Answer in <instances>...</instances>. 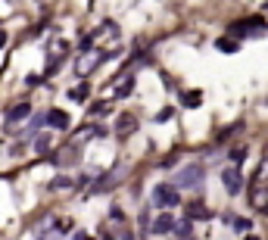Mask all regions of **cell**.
<instances>
[{
    "label": "cell",
    "mask_w": 268,
    "mask_h": 240,
    "mask_svg": "<svg viewBox=\"0 0 268 240\" xmlns=\"http://www.w3.org/2000/svg\"><path fill=\"white\" fill-rule=\"evenodd\" d=\"M153 203H156L159 209L178 206V203H181V196H178V184H172V181L156 184V187H153Z\"/></svg>",
    "instance_id": "cell-1"
},
{
    "label": "cell",
    "mask_w": 268,
    "mask_h": 240,
    "mask_svg": "<svg viewBox=\"0 0 268 240\" xmlns=\"http://www.w3.org/2000/svg\"><path fill=\"white\" fill-rule=\"evenodd\" d=\"M103 59H106V53H100V50H91V47H85V50H81V56L75 59V72H78L81 78H88V75H91V72H94V69H97V66H100Z\"/></svg>",
    "instance_id": "cell-2"
},
{
    "label": "cell",
    "mask_w": 268,
    "mask_h": 240,
    "mask_svg": "<svg viewBox=\"0 0 268 240\" xmlns=\"http://www.w3.org/2000/svg\"><path fill=\"white\" fill-rule=\"evenodd\" d=\"M175 184H178V187H203V169H200V166H187V169L178 175Z\"/></svg>",
    "instance_id": "cell-3"
},
{
    "label": "cell",
    "mask_w": 268,
    "mask_h": 240,
    "mask_svg": "<svg viewBox=\"0 0 268 240\" xmlns=\"http://www.w3.org/2000/svg\"><path fill=\"white\" fill-rule=\"evenodd\" d=\"M250 206L259 212H268V184H256L250 190Z\"/></svg>",
    "instance_id": "cell-4"
},
{
    "label": "cell",
    "mask_w": 268,
    "mask_h": 240,
    "mask_svg": "<svg viewBox=\"0 0 268 240\" xmlns=\"http://www.w3.org/2000/svg\"><path fill=\"white\" fill-rule=\"evenodd\" d=\"M221 184L228 187V193H240L243 178H240V172H237V169H224V172H221Z\"/></svg>",
    "instance_id": "cell-5"
},
{
    "label": "cell",
    "mask_w": 268,
    "mask_h": 240,
    "mask_svg": "<svg viewBox=\"0 0 268 240\" xmlns=\"http://www.w3.org/2000/svg\"><path fill=\"white\" fill-rule=\"evenodd\" d=\"M134 131H137V118H134L131 112L119 115V122H116V134H119V137H131Z\"/></svg>",
    "instance_id": "cell-6"
},
{
    "label": "cell",
    "mask_w": 268,
    "mask_h": 240,
    "mask_svg": "<svg viewBox=\"0 0 268 240\" xmlns=\"http://www.w3.org/2000/svg\"><path fill=\"white\" fill-rule=\"evenodd\" d=\"M28 115H31V103L22 100V103H16V106L7 112V125H16V122H22V118H28Z\"/></svg>",
    "instance_id": "cell-7"
},
{
    "label": "cell",
    "mask_w": 268,
    "mask_h": 240,
    "mask_svg": "<svg viewBox=\"0 0 268 240\" xmlns=\"http://www.w3.org/2000/svg\"><path fill=\"white\" fill-rule=\"evenodd\" d=\"M47 125L66 131V128H69V112H63V109H50V112H47Z\"/></svg>",
    "instance_id": "cell-8"
},
{
    "label": "cell",
    "mask_w": 268,
    "mask_h": 240,
    "mask_svg": "<svg viewBox=\"0 0 268 240\" xmlns=\"http://www.w3.org/2000/svg\"><path fill=\"white\" fill-rule=\"evenodd\" d=\"M153 234H159V237L175 234V218H172V215H159V218H156V225H153Z\"/></svg>",
    "instance_id": "cell-9"
},
{
    "label": "cell",
    "mask_w": 268,
    "mask_h": 240,
    "mask_svg": "<svg viewBox=\"0 0 268 240\" xmlns=\"http://www.w3.org/2000/svg\"><path fill=\"white\" fill-rule=\"evenodd\" d=\"M221 218H224L228 225H231L237 234H246V231L253 228V222H250V218H237V215H221Z\"/></svg>",
    "instance_id": "cell-10"
},
{
    "label": "cell",
    "mask_w": 268,
    "mask_h": 240,
    "mask_svg": "<svg viewBox=\"0 0 268 240\" xmlns=\"http://www.w3.org/2000/svg\"><path fill=\"white\" fill-rule=\"evenodd\" d=\"M181 103H184L187 109H197V106L203 103V91H184V94H181Z\"/></svg>",
    "instance_id": "cell-11"
},
{
    "label": "cell",
    "mask_w": 268,
    "mask_h": 240,
    "mask_svg": "<svg viewBox=\"0 0 268 240\" xmlns=\"http://www.w3.org/2000/svg\"><path fill=\"white\" fill-rule=\"evenodd\" d=\"M215 47H218L221 53H237V41H234V37H218Z\"/></svg>",
    "instance_id": "cell-12"
},
{
    "label": "cell",
    "mask_w": 268,
    "mask_h": 240,
    "mask_svg": "<svg viewBox=\"0 0 268 240\" xmlns=\"http://www.w3.org/2000/svg\"><path fill=\"white\" fill-rule=\"evenodd\" d=\"M88 94H91V88H88V85H75V88L69 91V97H72V100H78V103H85V100H88Z\"/></svg>",
    "instance_id": "cell-13"
},
{
    "label": "cell",
    "mask_w": 268,
    "mask_h": 240,
    "mask_svg": "<svg viewBox=\"0 0 268 240\" xmlns=\"http://www.w3.org/2000/svg\"><path fill=\"white\" fill-rule=\"evenodd\" d=\"M175 234H178V237H190V234H194V222H190V218L175 222Z\"/></svg>",
    "instance_id": "cell-14"
},
{
    "label": "cell",
    "mask_w": 268,
    "mask_h": 240,
    "mask_svg": "<svg viewBox=\"0 0 268 240\" xmlns=\"http://www.w3.org/2000/svg\"><path fill=\"white\" fill-rule=\"evenodd\" d=\"M187 215H190V218H206L209 209H206L203 203H190V206H187Z\"/></svg>",
    "instance_id": "cell-15"
},
{
    "label": "cell",
    "mask_w": 268,
    "mask_h": 240,
    "mask_svg": "<svg viewBox=\"0 0 268 240\" xmlns=\"http://www.w3.org/2000/svg\"><path fill=\"white\" fill-rule=\"evenodd\" d=\"M34 150H37V153H47V150H50V134L37 137V141H34Z\"/></svg>",
    "instance_id": "cell-16"
},
{
    "label": "cell",
    "mask_w": 268,
    "mask_h": 240,
    "mask_svg": "<svg viewBox=\"0 0 268 240\" xmlns=\"http://www.w3.org/2000/svg\"><path fill=\"white\" fill-rule=\"evenodd\" d=\"M131 88H134V82H131V78H125V82L119 85V91H116V97H119V100H122V97H128V94H131Z\"/></svg>",
    "instance_id": "cell-17"
},
{
    "label": "cell",
    "mask_w": 268,
    "mask_h": 240,
    "mask_svg": "<svg viewBox=\"0 0 268 240\" xmlns=\"http://www.w3.org/2000/svg\"><path fill=\"white\" fill-rule=\"evenodd\" d=\"M50 187H53V190H66V187H75V181H72V178H56Z\"/></svg>",
    "instance_id": "cell-18"
},
{
    "label": "cell",
    "mask_w": 268,
    "mask_h": 240,
    "mask_svg": "<svg viewBox=\"0 0 268 240\" xmlns=\"http://www.w3.org/2000/svg\"><path fill=\"white\" fill-rule=\"evenodd\" d=\"M109 112V103H94L91 106V115H106Z\"/></svg>",
    "instance_id": "cell-19"
},
{
    "label": "cell",
    "mask_w": 268,
    "mask_h": 240,
    "mask_svg": "<svg viewBox=\"0 0 268 240\" xmlns=\"http://www.w3.org/2000/svg\"><path fill=\"white\" fill-rule=\"evenodd\" d=\"M243 156H246L243 147H234V150H231V159H234V163H243Z\"/></svg>",
    "instance_id": "cell-20"
},
{
    "label": "cell",
    "mask_w": 268,
    "mask_h": 240,
    "mask_svg": "<svg viewBox=\"0 0 268 240\" xmlns=\"http://www.w3.org/2000/svg\"><path fill=\"white\" fill-rule=\"evenodd\" d=\"M256 178H259V181H265V178H268V163H265L262 169H259V175H256Z\"/></svg>",
    "instance_id": "cell-21"
},
{
    "label": "cell",
    "mask_w": 268,
    "mask_h": 240,
    "mask_svg": "<svg viewBox=\"0 0 268 240\" xmlns=\"http://www.w3.org/2000/svg\"><path fill=\"white\" fill-rule=\"evenodd\" d=\"M4 44H7V31H4V28H0V47H4Z\"/></svg>",
    "instance_id": "cell-22"
},
{
    "label": "cell",
    "mask_w": 268,
    "mask_h": 240,
    "mask_svg": "<svg viewBox=\"0 0 268 240\" xmlns=\"http://www.w3.org/2000/svg\"><path fill=\"white\" fill-rule=\"evenodd\" d=\"M265 10H268V0H265Z\"/></svg>",
    "instance_id": "cell-23"
}]
</instances>
